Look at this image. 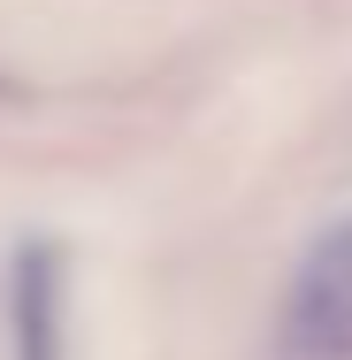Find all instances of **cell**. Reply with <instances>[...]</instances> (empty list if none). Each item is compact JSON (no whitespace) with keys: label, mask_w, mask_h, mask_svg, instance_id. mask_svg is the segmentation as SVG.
Wrapping results in <instances>:
<instances>
[{"label":"cell","mask_w":352,"mask_h":360,"mask_svg":"<svg viewBox=\"0 0 352 360\" xmlns=\"http://www.w3.org/2000/svg\"><path fill=\"white\" fill-rule=\"evenodd\" d=\"M283 360H352V222H330L283 291Z\"/></svg>","instance_id":"6da1fadb"},{"label":"cell","mask_w":352,"mask_h":360,"mask_svg":"<svg viewBox=\"0 0 352 360\" xmlns=\"http://www.w3.org/2000/svg\"><path fill=\"white\" fill-rule=\"evenodd\" d=\"M15 360H62V253L46 238L15 253Z\"/></svg>","instance_id":"7a4b0ae2"}]
</instances>
